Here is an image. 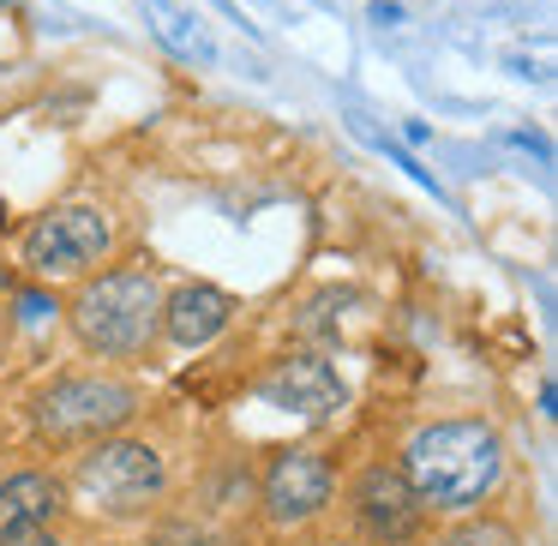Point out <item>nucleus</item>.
Returning a JSON list of instances; mask_svg holds the SVG:
<instances>
[{
	"instance_id": "obj_1",
	"label": "nucleus",
	"mask_w": 558,
	"mask_h": 546,
	"mask_svg": "<svg viewBox=\"0 0 558 546\" xmlns=\"http://www.w3.org/2000/svg\"><path fill=\"white\" fill-rule=\"evenodd\" d=\"M409 486L421 493V505L433 510H469L505 474V445L493 426L481 421H438L426 433L409 438V462H402Z\"/></svg>"
},
{
	"instance_id": "obj_2",
	"label": "nucleus",
	"mask_w": 558,
	"mask_h": 546,
	"mask_svg": "<svg viewBox=\"0 0 558 546\" xmlns=\"http://www.w3.org/2000/svg\"><path fill=\"white\" fill-rule=\"evenodd\" d=\"M162 325V289L150 270H109L73 301V330L90 354H138Z\"/></svg>"
},
{
	"instance_id": "obj_3",
	"label": "nucleus",
	"mask_w": 558,
	"mask_h": 546,
	"mask_svg": "<svg viewBox=\"0 0 558 546\" xmlns=\"http://www.w3.org/2000/svg\"><path fill=\"white\" fill-rule=\"evenodd\" d=\"M162 457L150 445H133V438H114V445H97L85 462H78L73 486L90 498V505L114 510V517H126V510H145L150 498L162 493Z\"/></svg>"
},
{
	"instance_id": "obj_4",
	"label": "nucleus",
	"mask_w": 558,
	"mask_h": 546,
	"mask_svg": "<svg viewBox=\"0 0 558 546\" xmlns=\"http://www.w3.org/2000/svg\"><path fill=\"white\" fill-rule=\"evenodd\" d=\"M138 409V397L114 378H61L54 390L37 397V426L49 438H97L126 426Z\"/></svg>"
},
{
	"instance_id": "obj_5",
	"label": "nucleus",
	"mask_w": 558,
	"mask_h": 546,
	"mask_svg": "<svg viewBox=\"0 0 558 546\" xmlns=\"http://www.w3.org/2000/svg\"><path fill=\"white\" fill-rule=\"evenodd\" d=\"M102 253H109V222H102V210H85V205L49 210L25 234V265L37 277H73V270L97 265Z\"/></svg>"
},
{
	"instance_id": "obj_6",
	"label": "nucleus",
	"mask_w": 558,
	"mask_h": 546,
	"mask_svg": "<svg viewBox=\"0 0 558 546\" xmlns=\"http://www.w3.org/2000/svg\"><path fill=\"white\" fill-rule=\"evenodd\" d=\"M421 493L409 486V474L402 469H366L361 486H354V517H361V529L373 534L378 546H397L409 541L414 529H421Z\"/></svg>"
},
{
	"instance_id": "obj_7",
	"label": "nucleus",
	"mask_w": 558,
	"mask_h": 546,
	"mask_svg": "<svg viewBox=\"0 0 558 546\" xmlns=\"http://www.w3.org/2000/svg\"><path fill=\"white\" fill-rule=\"evenodd\" d=\"M265 402H277L282 414H301V421H330V414H342V402H349V385L337 378L330 361L294 354V361H282L277 373L265 378Z\"/></svg>"
},
{
	"instance_id": "obj_8",
	"label": "nucleus",
	"mask_w": 558,
	"mask_h": 546,
	"mask_svg": "<svg viewBox=\"0 0 558 546\" xmlns=\"http://www.w3.org/2000/svg\"><path fill=\"white\" fill-rule=\"evenodd\" d=\"M330 486H337V474H330V462L318 457V450H289V457H277V462H270V474H265L270 522L318 517V510L330 505Z\"/></svg>"
},
{
	"instance_id": "obj_9",
	"label": "nucleus",
	"mask_w": 558,
	"mask_h": 546,
	"mask_svg": "<svg viewBox=\"0 0 558 546\" xmlns=\"http://www.w3.org/2000/svg\"><path fill=\"white\" fill-rule=\"evenodd\" d=\"M234 318V301L222 289H210V282H186V289H174L169 301H162V330H169L181 349H205L210 337H222Z\"/></svg>"
},
{
	"instance_id": "obj_10",
	"label": "nucleus",
	"mask_w": 558,
	"mask_h": 546,
	"mask_svg": "<svg viewBox=\"0 0 558 546\" xmlns=\"http://www.w3.org/2000/svg\"><path fill=\"white\" fill-rule=\"evenodd\" d=\"M54 517H61V486L49 474H13V481H0V541L37 534Z\"/></svg>"
},
{
	"instance_id": "obj_11",
	"label": "nucleus",
	"mask_w": 558,
	"mask_h": 546,
	"mask_svg": "<svg viewBox=\"0 0 558 546\" xmlns=\"http://www.w3.org/2000/svg\"><path fill=\"white\" fill-rule=\"evenodd\" d=\"M138 7H145L150 31H157L174 54H186V61H198V66L217 61V43L205 37V25H198L193 13H181V7H169V0H138Z\"/></svg>"
},
{
	"instance_id": "obj_12",
	"label": "nucleus",
	"mask_w": 558,
	"mask_h": 546,
	"mask_svg": "<svg viewBox=\"0 0 558 546\" xmlns=\"http://www.w3.org/2000/svg\"><path fill=\"white\" fill-rule=\"evenodd\" d=\"M438 546H517V534L505 522H462L457 534H445Z\"/></svg>"
},
{
	"instance_id": "obj_13",
	"label": "nucleus",
	"mask_w": 558,
	"mask_h": 546,
	"mask_svg": "<svg viewBox=\"0 0 558 546\" xmlns=\"http://www.w3.org/2000/svg\"><path fill=\"white\" fill-rule=\"evenodd\" d=\"M19 313H25V325H43V318L54 313V301H43V294H25V301H19Z\"/></svg>"
},
{
	"instance_id": "obj_14",
	"label": "nucleus",
	"mask_w": 558,
	"mask_h": 546,
	"mask_svg": "<svg viewBox=\"0 0 558 546\" xmlns=\"http://www.w3.org/2000/svg\"><path fill=\"white\" fill-rule=\"evenodd\" d=\"M373 25H402V7H397V0H378V7H373Z\"/></svg>"
},
{
	"instance_id": "obj_15",
	"label": "nucleus",
	"mask_w": 558,
	"mask_h": 546,
	"mask_svg": "<svg viewBox=\"0 0 558 546\" xmlns=\"http://www.w3.org/2000/svg\"><path fill=\"white\" fill-rule=\"evenodd\" d=\"M0 546H61V541H54V534H19V541H0Z\"/></svg>"
}]
</instances>
